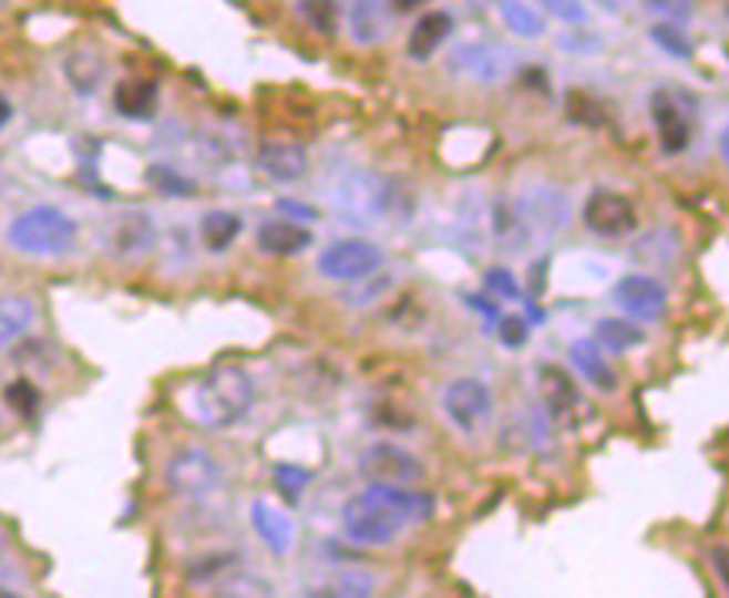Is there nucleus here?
Masks as SVG:
<instances>
[{
    "mask_svg": "<svg viewBox=\"0 0 729 598\" xmlns=\"http://www.w3.org/2000/svg\"><path fill=\"white\" fill-rule=\"evenodd\" d=\"M429 515H432V495H419L402 485H372L361 495L348 498L341 512V525L355 545L386 548L405 532V525L425 522Z\"/></svg>",
    "mask_w": 729,
    "mask_h": 598,
    "instance_id": "obj_1",
    "label": "nucleus"
},
{
    "mask_svg": "<svg viewBox=\"0 0 729 598\" xmlns=\"http://www.w3.org/2000/svg\"><path fill=\"white\" fill-rule=\"evenodd\" d=\"M255 409V381L238 364H218L205 371L188 391V412L212 432L235 429Z\"/></svg>",
    "mask_w": 729,
    "mask_h": 598,
    "instance_id": "obj_2",
    "label": "nucleus"
},
{
    "mask_svg": "<svg viewBox=\"0 0 729 598\" xmlns=\"http://www.w3.org/2000/svg\"><path fill=\"white\" fill-rule=\"evenodd\" d=\"M74 241H78L74 218H68L61 208L51 205L24 212L8 228V245L31 258H61L74 248Z\"/></svg>",
    "mask_w": 729,
    "mask_h": 598,
    "instance_id": "obj_3",
    "label": "nucleus"
},
{
    "mask_svg": "<svg viewBox=\"0 0 729 598\" xmlns=\"http://www.w3.org/2000/svg\"><path fill=\"white\" fill-rule=\"evenodd\" d=\"M396 202V187L386 174L379 171H351L341 184H338V208L341 218L355 228H372L379 221L389 218Z\"/></svg>",
    "mask_w": 729,
    "mask_h": 598,
    "instance_id": "obj_4",
    "label": "nucleus"
},
{
    "mask_svg": "<svg viewBox=\"0 0 729 598\" xmlns=\"http://www.w3.org/2000/svg\"><path fill=\"white\" fill-rule=\"evenodd\" d=\"M382 265H386V251L376 241H364V238L335 241L315 261L318 275L328 281H364V278H372Z\"/></svg>",
    "mask_w": 729,
    "mask_h": 598,
    "instance_id": "obj_5",
    "label": "nucleus"
},
{
    "mask_svg": "<svg viewBox=\"0 0 729 598\" xmlns=\"http://www.w3.org/2000/svg\"><path fill=\"white\" fill-rule=\"evenodd\" d=\"M358 472L372 485H402V488H412L425 478L422 458L392 442H376L364 448L358 455Z\"/></svg>",
    "mask_w": 729,
    "mask_h": 598,
    "instance_id": "obj_6",
    "label": "nucleus"
},
{
    "mask_svg": "<svg viewBox=\"0 0 729 598\" xmlns=\"http://www.w3.org/2000/svg\"><path fill=\"white\" fill-rule=\"evenodd\" d=\"M164 485L174 495L185 498H205L222 485V465L205 448H177L164 462Z\"/></svg>",
    "mask_w": 729,
    "mask_h": 598,
    "instance_id": "obj_7",
    "label": "nucleus"
},
{
    "mask_svg": "<svg viewBox=\"0 0 729 598\" xmlns=\"http://www.w3.org/2000/svg\"><path fill=\"white\" fill-rule=\"evenodd\" d=\"M442 412L459 432L475 435L492 419V388L482 378H455L442 391Z\"/></svg>",
    "mask_w": 729,
    "mask_h": 598,
    "instance_id": "obj_8",
    "label": "nucleus"
},
{
    "mask_svg": "<svg viewBox=\"0 0 729 598\" xmlns=\"http://www.w3.org/2000/svg\"><path fill=\"white\" fill-rule=\"evenodd\" d=\"M583 221H586V228H589L593 235L609 238V241H619V238H626V235L636 231L639 215H636V208H633V202H629L626 194L603 187V190H593V194H589V202H586V208H583Z\"/></svg>",
    "mask_w": 729,
    "mask_h": 598,
    "instance_id": "obj_9",
    "label": "nucleus"
},
{
    "mask_svg": "<svg viewBox=\"0 0 729 598\" xmlns=\"http://www.w3.org/2000/svg\"><path fill=\"white\" fill-rule=\"evenodd\" d=\"M518 212H522L532 238H538V235L550 238L569 221V197H566V190H559L553 184H535L518 197Z\"/></svg>",
    "mask_w": 729,
    "mask_h": 598,
    "instance_id": "obj_10",
    "label": "nucleus"
},
{
    "mask_svg": "<svg viewBox=\"0 0 729 598\" xmlns=\"http://www.w3.org/2000/svg\"><path fill=\"white\" fill-rule=\"evenodd\" d=\"M613 301L639 321H659L669 311V295L653 275H626L613 288Z\"/></svg>",
    "mask_w": 729,
    "mask_h": 598,
    "instance_id": "obj_11",
    "label": "nucleus"
},
{
    "mask_svg": "<svg viewBox=\"0 0 729 598\" xmlns=\"http://www.w3.org/2000/svg\"><path fill=\"white\" fill-rule=\"evenodd\" d=\"M538 391H542V402H545L550 419L559 425H573L576 409H579V391H576L573 378L556 364H542L538 368Z\"/></svg>",
    "mask_w": 729,
    "mask_h": 598,
    "instance_id": "obj_12",
    "label": "nucleus"
},
{
    "mask_svg": "<svg viewBox=\"0 0 729 598\" xmlns=\"http://www.w3.org/2000/svg\"><path fill=\"white\" fill-rule=\"evenodd\" d=\"M489 218H492L495 248H502L509 255H518L535 241L525 218H522V212H518V202H512V197H495L492 208H489Z\"/></svg>",
    "mask_w": 729,
    "mask_h": 598,
    "instance_id": "obj_13",
    "label": "nucleus"
},
{
    "mask_svg": "<svg viewBox=\"0 0 729 598\" xmlns=\"http://www.w3.org/2000/svg\"><path fill=\"white\" fill-rule=\"evenodd\" d=\"M154 245V225L144 212H127L111 221L107 228V248L117 258H137Z\"/></svg>",
    "mask_w": 729,
    "mask_h": 598,
    "instance_id": "obj_14",
    "label": "nucleus"
},
{
    "mask_svg": "<svg viewBox=\"0 0 729 598\" xmlns=\"http://www.w3.org/2000/svg\"><path fill=\"white\" fill-rule=\"evenodd\" d=\"M114 111L127 121H151L161 104V87L151 78H124L114 87Z\"/></svg>",
    "mask_w": 729,
    "mask_h": 598,
    "instance_id": "obj_15",
    "label": "nucleus"
},
{
    "mask_svg": "<svg viewBox=\"0 0 729 598\" xmlns=\"http://www.w3.org/2000/svg\"><path fill=\"white\" fill-rule=\"evenodd\" d=\"M649 114L656 121V134H659V147L663 154H679L689 144V121L682 117L679 104L672 101L669 91H656L649 101Z\"/></svg>",
    "mask_w": 729,
    "mask_h": 598,
    "instance_id": "obj_16",
    "label": "nucleus"
},
{
    "mask_svg": "<svg viewBox=\"0 0 729 598\" xmlns=\"http://www.w3.org/2000/svg\"><path fill=\"white\" fill-rule=\"evenodd\" d=\"M255 241L265 255L291 258V255H301L311 245V231L298 221H288V218H268V221L258 225Z\"/></svg>",
    "mask_w": 729,
    "mask_h": 598,
    "instance_id": "obj_17",
    "label": "nucleus"
},
{
    "mask_svg": "<svg viewBox=\"0 0 729 598\" xmlns=\"http://www.w3.org/2000/svg\"><path fill=\"white\" fill-rule=\"evenodd\" d=\"M258 167L271 181H298L308 171V154L301 144L291 141H265L258 147Z\"/></svg>",
    "mask_w": 729,
    "mask_h": 598,
    "instance_id": "obj_18",
    "label": "nucleus"
},
{
    "mask_svg": "<svg viewBox=\"0 0 729 598\" xmlns=\"http://www.w3.org/2000/svg\"><path fill=\"white\" fill-rule=\"evenodd\" d=\"M251 525H255L258 538L268 545L271 555H288L291 551V545H295V522L281 508H275V505L258 498L251 505Z\"/></svg>",
    "mask_w": 729,
    "mask_h": 598,
    "instance_id": "obj_19",
    "label": "nucleus"
},
{
    "mask_svg": "<svg viewBox=\"0 0 729 598\" xmlns=\"http://www.w3.org/2000/svg\"><path fill=\"white\" fill-rule=\"evenodd\" d=\"M455 21L449 11H429L415 21L412 34H409V58L412 61H429L452 34Z\"/></svg>",
    "mask_w": 729,
    "mask_h": 598,
    "instance_id": "obj_20",
    "label": "nucleus"
},
{
    "mask_svg": "<svg viewBox=\"0 0 729 598\" xmlns=\"http://www.w3.org/2000/svg\"><path fill=\"white\" fill-rule=\"evenodd\" d=\"M569 361H573V368H576L589 384H596L599 391H616V374H613V368L606 364L603 348H599L593 338L573 341V344H569Z\"/></svg>",
    "mask_w": 729,
    "mask_h": 598,
    "instance_id": "obj_21",
    "label": "nucleus"
},
{
    "mask_svg": "<svg viewBox=\"0 0 729 598\" xmlns=\"http://www.w3.org/2000/svg\"><path fill=\"white\" fill-rule=\"evenodd\" d=\"M376 591V578L364 575V571H355V568H345V571H328L321 581H311L308 588H301V595H331V598H355V595H372Z\"/></svg>",
    "mask_w": 729,
    "mask_h": 598,
    "instance_id": "obj_22",
    "label": "nucleus"
},
{
    "mask_svg": "<svg viewBox=\"0 0 729 598\" xmlns=\"http://www.w3.org/2000/svg\"><path fill=\"white\" fill-rule=\"evenodd\" d=\"M38 318V305L28 295H8L0 298V348L24 338Z\"/></svg>",
    "mask_w": 729,
    "mask_h": 598,
    "instance_id": "obj_23",
    "label": "nucleus"
},
{
    "mask_svg": "<svg viewBox=\"0 0 729 598\" xmlns=\"http://www.w3.org/2000/svg\"><path fill=\"white\" fill-rule=\"evenodd\" d=\"M593 341L603 351H609V354H623L629 348L646 344V331L636 321H629V318H603L593 328Z\"/></svg>",
    "mask_w": 729,
    "mask_h": 598,
    "instance_id": "obj_24",
    "label": "nucleus"
},
{
    "mask_svg": "<svg viewBox=\"0 0 729 598\" xmlns=\"http://www.w3.org/2000/svg\"><path fill=\"white\" fill-rule=\"evenodd\" d=\"M452 71H459L462 78L482 81V84H492V81L502 78V64H499L495 51L492 48H479V44H462L452 54Z\"/></svg>",
    "mask_w": 729,
    "mask_h": 598,
    "instance_id": "obj_25",
    "label": "nucleus"
},
{
    "mask_svg": "<svg viewBox=\"0 0 729 598\" xmlns=\"http://www.w3.org/2000/svg\"><path fill=\"white\" fill-rule=\"evenodd\" d=\"M242 235V218L235 212H208L202 218V241L212 255L228 251Z\"/></svg>",
    "mask_w": 729,
    "mask_h": 598,
    "instance_id": "obj_26",
    "label": "nucleus"
},
{
    "mask_svg": "<svg viewBox=\"0 0 729 598\" xmlns=\"http://www.w3.org/2000/svg\"><path fill=\"white\" fill-rule=\"evenodd\" d=\"M348 24H351L355 44H379L382 34H386V24H382V0H355Z\"/></svg>",
    "mask_w": 729,
    "mask_h": 598,
    "instance_id": "obj_27",
    "label": "nucleus"
},
{
    "mask_svg": "<svg viewBox=\"0 0 729 598\" xmlns=\"http://www.w3.org/2000/svg\"><path fill=\"white\" fill-rule=\"evenodd\" d=\"M68 71V81L74 84V91L81 94H94L101 78H104V61L94 54V51H74L64 64Z\"/></svg>",
    "mask_w": 729,
    "mask_h": 598,
    "instance_id": "obj_28",
    "label": "nucleus"
},
{
    "mask_svg": "<svg viewBox=\"0 0 729 598\" xmlns=\"http://www.w3.org/2000/svg\"><path fill=\"white\" fill-rule=\"evenodd\" d=\"M502 24L518 38H542L545 34L542 14L532 4H525V0H502Z\"/></svg>",
    "mask_w": 729,
    "mask_h": 598,
    "instance_id": "obj_29",
    "label": "nucleus"
},
{
    "mask_svg": "<svg viewBox=\"0 0 729 598\" xmlns=\"http://www.w3.org/2000/svg\"><path fill=\"white\" fill-rule=\"evenodd\" d=\"M147 181H151L154 190H161V194H167V197H192V194H198V184H195L192 177L177 174V171L167 167V164H151V167H147Z\"/></svg>",
    "mask_w": 729,
    "mask_h": 598,
    "instance_id": "obj_30",
    "label": "nucleus"
},
{
    "mask_svg": "<svg viewBox=\"0 0 729 598\" xmlns=\"http://www.w3.org/2000/svg\"><path fill=\"white\" fill-rule=\"evenodd\" d=\"M298 14L315 34H335L338 31V4L335 0H298Z\"/></svg>",
    "mask_w": 729,
    "mask_h": 598,
    "instance_id": "obj_31",
    "label": "nucleus"
},
{
    "mask_svg": "<svg viewBox=\"0 0 729 598\" xmlns=\"http://www.w3.org/2000/svg\"><path fill=\"white\" fill-rule=\"evenodd\" d=\"M4 402L11 412H18L21 419H34L38 409H41V391L28 381V378H18L4 388Z\"/></svg>",
    "mask_w": 729,
    "mask_h": 598,
    "instance_id": "obj_32",
    "label": "nucleus"
},
{
    "mask_svg": "<svg viewBox=\"0 0 729 598\" xmlns=\"http://www.w3.org/2000/svg\"><path fill=\"white\" fill-rule=\"evenodd\" d=\"M275 488H278V495L285 498V502H298L301 498V492L311 485V472L308 468H301V465H288V462H281V465H275Z\"/></svg>",
    "mask_w": 729,
    "mask_h": 598,
    "instance_id": "obj_33",
    "label": "nucleus"
},
{
    "mask_svg": "<svg viewBox=\"0 0 729 598\" xmlns=\"http://www.w3.org/2000/svg\"><path fill=\"white\" fill-rule=\"evenodd\" d=\"M649 38L669 54V58H692V44H689V38L679 31V24H672V21H663V24H653L649 28Z\"/></svg>",
    "mask_w": 729,
    "mask_h": 598,
    "instance_id": "obj_34",
    "label": "nucleus"
},
{
    "mask_svg": "<svg viewBox=\"0 0 729 598\" xmlns=\"http://www.w3.org/2000/svg\"><path fill=\"white\" fill-rule=\"evenodd\" d=\"M566 114H569L573 124H583V127H599V124L606 121L603 104L593 101V97H586V94H579V91L569 94V101H566Z\"/></svg>",
    "mask_w": 729,
    "mask_h": 598,
    "instance_id": "obj_35",
    "label": "nucleus"
},
{
    "mask_svg": "<svg viewBox=\"0 0 729 598\" xmlns=\"http://www.w3.org/2000/svg\"><path fill=\"white\" fill-rule=\"evenodd\" d=\"M538 4L550 18H556L563 24H573V28H583L589 21V11H586L583 0H538Z\"/></svg>",
    "mask_w": 729,
    "mask_h": 598,
    "instance_id": "obj_36",
    "label": "nucleus"
},
{
    "mask_svg": "<svg viewBox=\"0 0 729 598\" xmlns=\"http://www.w3.org/2000/svg\"><path fill=\"white\" fill-rule=\"evenodd\" d=\"M499 338H502V344L505 348H525V341H528V324H525V318L522 315H502L499 318Z\"/></svg>",
    "mask_w": 729,
    "mask_h": 598,
    "instance_id": "obj_37",
    "label": "nucleus"
},
{
    "mask_svg": "<svg viewBox=\"0 0 729 598\" xmlns=\"http://www.w3.org/2000/svg\"><path fill=\"white\" fill-rule=\"evenodd\" d=\"M485 288L495 291L499 298H518V295H522V291H518V281H515L512 271H505V268L485 271Z\"/></svg>",
    "mask_w": 729,
    "mask_h": 598,
    "instance_id": "obj_38",
    "label": "nucleus"
},
{
    "mask_svg": "<svg viewBox=\"0 0 729 598\" xmlns=\"http://www.w3.org/2000/svg\"><path fill=\"white\" fill-rule=\"evenodd\" d=\"M709 565L716 568L719 585L726 588V585H729V568H726V565H729V551H726V545H712V548H709Z\"/></svg>",
    "mask_w": 729,
    "mask_h": 598,
    "instance_id": "obj_39",
    "label": "nucleus"
},
{
    "mask_svg": "<svg viewBox=\"0 0 729 598\" xmlns=\"http://www.w3.org/2000/svg\"><path fill=\"white\" fill-rule=\"evenodd\" d=\"M278 208H281V212H288V215H295V218H308V221H315V218H318V215H315V212H311L308 205L288 202V197H281V202H278Z\"/></svg>",
    "mask_w": 729,
    "mask_h": 598,
    "instance_id": "obj_40",
    "label": "nucleus"
},
{
    "mask_svg": "<svg viewBox=\"0 0 729 598\" xmlns=\"http://www.w3.org/2000/svg\"><path fill=\"white\" fill-rule=\"evenodd\" d=\"M11 117H14V107H11V101L4 94H0V131L11 124Z\"/></svg>",
    "mask_w": 729,
    "mask_h": 598,
    "instance_id": "obj_41",
    "label": "nucleus"
},
{
    "mask_svg": "<svg viewBox=\"0 0 729 598\" xmlns=\"http://www.w3.org/2000/svg\"><path fill=\"white\" fill-rule=\"evenodd\" d=\"M422 4H429V0H392L396 11H419Z\"/></svg>",
    "mask_w": 729,
    "mask_h": 598,
    "instance_id": "obj_42",
    "label": "nucleus"
},
{
    "mask_svg": "<svg viewBox=\"0 0 729 598\" xmlns=\"http://www.w3.org/2000/svg\"><path fill=\"white\" fill-rule=\"evenodd\" d=\"M0 598H14V591H8V588H0Z\"/></svg>",
    "mask_w": 729,
    "mask_h": 598,
    "instance_id": "obj_43",
    "label": "nucleus"
},
{
    "mask_svg": "<svg viewBox=\"0 0 729 598\" xmlns=\"http://www.w3.org/2000/svg\"><path fill=\"white\" fill-rule=\"evenodd\" d=\"M0 551H4V532H0Z\"/></svg>",
    "mask_w": 729,
    "mask_h": 598,
    "instance_id": "obj_44",
    "label": "nucleus"
},
{
    "mask_svg": "<svg viewBox=\"0 0 729 598\" xmlns=\"http://www.w3.org/2000/svg\"><path fill=\"white\" fill-rule=\"evenodd\" d=\"M475 4H482V0H475Z\"/></svg>",
    "mask_w": 729,
    "mask_h": 598,
    "instance_id": "obj_45",
    "label": "nucleus"
}]
</instances>
